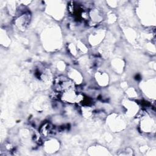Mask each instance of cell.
Masks as SVG:
<instances>
[{
  "label": "cell",
  "instance_id": "obj_1",
  "mask_svg": "<svg viewBox=\"0 0 156 156\" xmlns=\"http://www.w3.org/2000/svg\"><path fill=\"white\" fill-rule=\"evenodd\" d=\"M57 90L59 91H66L71 90H74V83L68 78L63 76H60L55 79V82Z\"/></svg>",
  "mask_w": 156,
  "mask_h": 156
}]
</instances>
